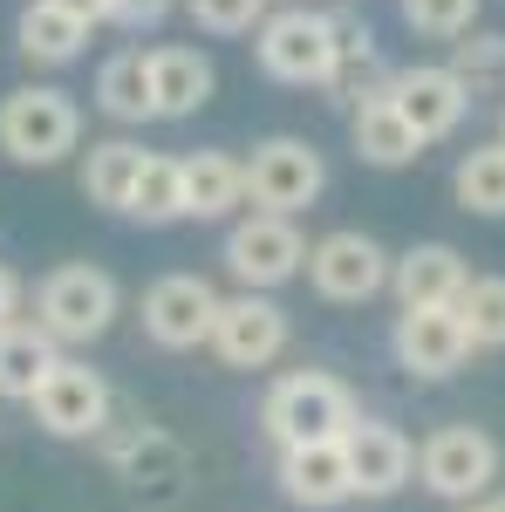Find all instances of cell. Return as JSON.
I'll return each instance as SVG.
<instances>
[{
	"instance_id": "obj_1",
	"label": "cell",
	"mask_w": 505,
	"mask_h": 512,
	"mask_svg": "<svg viewBox=\"0 0 505 512\" xmlns=\"http://www.w3.org/2000/svg\"><path fill=\"white\" fill-rule=\"evenodd\" d=\"M362 417L355 410V396L342 376H328V369H287L280 383L267 390L260 403V424L280 451H301V444H335V437H349V424Z\"/></svg>"
},
{
	"instance_id": "obj_2",
	"label": "cell",
	"mask_w": 505,
	"mask_h": 512,
	"mask_svg": "<svg viewBox=\"0 0 505 512\" xmlns=\"http://www.w3.org/2000/svg\"><path fill=\"white\" fill-rule=\"evenodd\" d=\"M0 151L14 164H62L69 151H82V110L69 89L55 82H28V89H7L0 96Z\"/></svg>"
},
{
	"instance_id": "obj_3",
	"label": "cell",
	"mask_w": 505,
	"mask_h": 512,
	"mask_svg": "<svg viewBox=\"0 0 505 512\" xmlns=\"http://www.w3.org/2000/svg\"><path fill=\"white\" fill-rule=\"evenodd\" d=\"M123 294L117 280L103 274V267H89V260H69V267H55V274L35 287V321L48 328V342L62 349V342H96V335H110V321H117Z\"/></svg>"
},
{
	"instance_id": "obj_4",
	"label": "cell",
	"mask_w": 505,
	"mask_h": 512,
	"mask_svg": "<svg viewBox=\"0 0 505 512\" xmlns=\"http://www.w3.org/2000/svg\"><path fill=\"white\" fill-rule=\"evenodd\" d=\"M253 55H260V69L273 82L321 89L328 62H335V14H321V7H273L253 28Z\"/></svg>"
},
{
	"instance_id": "obj_5",
	"label": "cell",
	"mask_w": 505,
	"mask_h": 512,
	"mask_svg": "<svg viewBox=\"0 0 505 512\" xmlns=\"http://www.w3.org/2000/svg\"><path fill=\"white\" fill-rule=\"evenodd\" d=\"M499 478V444L478 424H437L417 444V485L437 492L444 506H478Z\"/></svg>"
},
{
	"instance_id": "obj_6",
	"label": "cell",
	"mask_w": 505,
	"mask_h": 512,
	"mask_svg": "<svg viewBox=\"0 0 505 512\" xmlns=\"http://www.w3.org/2000/svg\"><path fill=\"white\" fill-rule=\"evenodd\" d=\"M321 192H328V164H321V151H314L308 137H267V144H253V158H246V198H253V212L294 219Z\"/></svg>"
},
{
	"instance_id": "obj_7",
	"label": "cell",
	"mask_w": 505,
	"mask_h": 512,
	"mask_svg": "<svg viewBox=\"0 0 505 512\" xmlns=\"http://www.w3.org/2000/svg\"><path fill=\"white\" fill-rule=\"evenodd\" d=\"M226 267L246 294H273L294 274H308V239L294 219H273V212H246L233 233H226Z\"/></svg>"
},
{
	"instance_id": "obj_8",
	"label": "cell",
	"mask_w": 505,
	"mask_h": 512,
	"mask_svg": "<svg viewBox=\"0 0 505 512\" xmlns=\"http://www.w3.org/2000/svg\"><path fill=\"white\" fill-rule=\"evenodd\" d=\"M389 267H396V253H383V239L355 233H321L308 246V280L321 301H335V308H355V301H376L389 287Z\"/></svg>"
},
{
	"instance_id": "obj_9",
	"label": "cell",
	"mask_w": 505,
	"mask_h": 512,
	"mask_svg": "<svg viewBox=\"0 0 505 512\" xmlns=\"http://www.w3.org/2000/svg\"><path fill=\"white\" fill-rule=\"evenodd\" d=\"M96 451H103V465H110L137 499H151V506H171V499L185 492V451H178V437H164L157 424L103 431Z\"/></svg>"
},
{
	"instance_id": "obj_10",
	"label": "cell",
	"mask_w": 505,
	"mask_h": 512,
	"mask_svg": "<svg viewBox=\"0 0 505 512\" xmlns=\"http://www.w3.org/2000/svg\"><path fill=\"white\" fill-rule=\"evenodd\" d=\"M287 308L273 301V294H226L219 301V321H212V342L205 349L219 355L226 369H267V362H280L287 355Z\"/></svg>"
},
{
	"instance_id": "obj_11",
	"label": "cell",
	"mask_w": 505,
	"mask_h": 512,
	"mask_svg": "<svg viewBox=\"0 0 505 512\" xmlns=\"http://www.w3.org/2000/svg\"><path fill=\"white\" fill-rule=\"evenodd\" d=\"M28 410H35V424L48 437H103L110 431V383L76 362V355H62L48 376H41V390L28 396Z\"/></svg>"
},
{
	"instance_id": "obj_12",
	"label": "cell",
	"mask_w": 505,
	"mask_h": 512,
	"mask_svg": "<svg viewBox=\"0 0 505 512\" xmlns=\"http://www.w3.org/2000/svg\"><path fill=\"white\" fill-rule=\"evenodd\" d=\"M219 287L198 274H164L144 287V335L157 349H198L212 342V321H219Z\"/></svg>"
},
{
	"instance_id": "obj_13",
	"label": "cell",
	"mask_w": 505,
	"mask_h": 512,
	"mask_svg": "<svg viewBox=\"0 0 505 512\" xmlns=\"http://www.w3.org/2000/svg\"><path fill=\"white\" fill-rule=\"evenodd\" d=\"M342 451H349L355 499H396L417 478V444L396 431V424H383V417H355Z\"/></svg>"
},
{
	"instance_id": "obj_14",
	"label": "cell",
	"mask_w": 505,
	"mask_h": 512,
	"mask_svg": "<svg viewBox=\"0 0 505 512\" xmlns=\"http://www.w3.org/2000/svg\"><path fill=\"white\" fill-rule=\"evenodd\" d=\"M389 103L403 110V123L424 137V144H437V137H451L458 123H465L471 110V89L444 62H417V69H396L389 76Z\"/></svg>"
},
{
	"instance_id": "obj_15",
	"label": "cell",
	"mask_w": 505,
	"mask_h": 512,
	"mask_svg": "<svg viewBox=\"0 0 505 512\" xmlns=\"http://www.w3.org/2000/svg\"><path fill=\"white\" fill-rule=\"evenodd\" d=\"M389 349H396V362H403L410 376L437 383V376H458L471 362V335L451 308H410V315H396Z\"/></svg>"
},
{
	"instance_id": "obj_16",
	"label": "cell",
	"mask_w": 505,
	"mask_h": 512,
	"mask_svg": "<svg viewBox=\"0 0 505 512\" xmlns=\"http://www.w3.org/2000/svg\"><path fill=\"white\" fill-rule=\"evenodd\" d=\"M465 287H471L465 253L444 246V239H424V246L396 253V267H389V294H396L403 315H410V308H458Z\"/></svg>"
},
{
	"instance_id": "obj_17",
	"label": "cell",
	"mask_w": 505,
	"mask_h": 512,
	"mask_svg": "<svg viewBox=\"0 0 505 512\" xmlns=\"http://www.w3.org/2000/svg\"><path fill=\"white\" fill-rule=\"evenodd\" d=\"M280 492L308 512H335L355 499V478H349V451L342 437L335 444H301V451H280Z\"/></svg>"
},
{
	"instance_id": "obj_18",
	"label": "cell",
	"mask_w": 505,
	"mask_h": 512,
	"mask_svg": "<svg viewBox=\"0 0 505 512\" xmlns=\"http://www.w3.org/2000/svg\"><path fill=\"white\" fill-rule=\"evenodd\" d=\"M212 89H219V76L198 48H151V110L164 123L198 117L212 103Z\"/></svg>"
},
{
	"instance_id": "obj_19",
	"label": "cell",
	"mask_w": 505,
	"mask_h": 512,
	"mask_svg": "<svg viewBox=\"0 0 505 512\" xmlns=\"http://www.w3.org/2000/svg\"><path fill=\"white\" fill-rule=\"evenodd\" d=\"M389 76L396 69H383V55H376V35L355 21V14H335V62H328V96H342V103H369V96H383Z\"/></svg>"
},
{
	"instance_id": "obj_20",
	"label": "cell",
	"mask_w": 505,
	"mask_h": 512,
	"mask_svg": "<svg viewBox=\"0 0 505 512\" xmlns=\"http://www.w3.org/2000/svg\"><path fill=\"white\" fill-rule=\"evenodd\" d=\"M349 137H355V158L376 164V171H403V164L424 158V137L403 123V110L389 103V89H383V96H369V103H355Z\"/></svg>"
},
{
	"instance_id": "obj_21",
	"label": "cell",
	"mask_w": 505,
	"mask_h": 512,
	"mask_svg": "<svg viewBox=\"0 0 505 512\" xmlns=\"http://www.w3.org/2000/svg\"><path fill=\"white\" fill-rule=\"evenodd\" d=\"M246 205V158L192 151L185 158V219H233Z\"/></svg>"
},
{
	"instance_id": "obj_22",
	"label": "cell",
	"mask_w": 505,
	"mask_h": 512,
	"mask_svg": "<svg viewBox=\"0 0 505 512\" xmlns=\"http://www.w3.org/2000/svg\"><path fill=\"white\" fill-rule=\"evenodd\" d=\"M144 158H151V151H144L137 137H103V144H89V151H82V192H89V205L123 212L130 192H137Z\"/></svg>"
},
{
	"instance_id": "obj_23",
	"label": "cell",
	"mask_w": 505,
	"mask_h": 512,
	"mask_svg": "<svg viewBox=\"0 0 505 512\" xmlns=\"http://www.w3.org/2000/svg\"><path fill=\"white\" fill-rule=\"evenodd\" d=\"M96 110L110 123H151V55L144 48H117L96 69Z\"/></svg>"
},
{
	"instance_id": "obj_24",
	"label": "cell",
	"mask_w": 505,
	"mask_h": 512,
	"mask_svg": "<svg viewBox=\"0 0 505 512\" xmlns=\"http://www.w3.org/2000/svg\"><path fill=\"white\" fill-rule=\"evenodd\" d=\"M55 362H62V355H55V342H48L41 321H14V328H0V396L28 403Z\"/></svg>"
},
{
	"instance_id": "obj_25",
	"label": "cell",
	"mask_w": 505,
	"mask_h": 512,
	"mask_svg": "<svg viewBox=\"0 0 505 512\" xmlns=\"http://www.w3.org/2000/svg\"><path fill=\"white\" fill-rule=\"evenodd\" d=\"M14 41H21V55H28V62L62 69V62H76V55H82L89 28L69 21L62 7H48V0H28V7H21V21H14Z\"/></svg>"
},
{
	"instance_id": "obj_26",
	"label": "cell",
	"mask_w": 505,
	"mask_h": 512,
	"mask_svg": "<svg viewBox=\"0 0 505 512\" xmlns=\"http://www.w3.org/2000/svg\"><path fill=\"white\" fill-rule=\"evenodd\" d=\"M451 192H458V205L478 212V219H505V144L499 137H492V144H471L465 158H458Z\"/></svg>"
},
{
	"instance_id": "obj_27",
	"label": "cell",
	"mask_w": 505,
	"mask_h": 512,
	"mask_svg": "<svg viewBox=\"0 0 505 512\" xmlns=\"http://www.w3.org/2000/svg\"><path fill=\"white\" fill-rule=\"evenodd\" d=\"M123 212L144 219V226H171V219H185V158H157V151H151Z\"/></svg>"
},
{
	"instance_id": "obj_28",
	"label": "cell",
	"mask_w": 505,
	"mask_h": 512,
	"mask_svg": "<svg viewBox=\"0 0 505 512\" xmlns=\"http://www.w3.org/2000/svg\"><path fill=\"white\" fill-rule=\"evenodd\" d=\"M451 76L465 82L471 96H505V35L492 28H471V35L451 41V62H444Z\"/></svg>"
},
{
	"instance_id": "obj_29",
	"label": "cell",
	"mask_w": 505,
	"mask_h": 512,
	"mask_svg": "<svg viewBox=\"0 0 505 512\" xmlns=\"http://www.w3.org/2000/svg\"><path fill=\"white\" fill-rule=\"evenodd\" d=\"M451 315L465 321L471 349H505V274H471Z\"/></svg>"
},
{
	"instance_id": "obj_30",
	"label": "cell",
	"mask_w": 505,
	"mask_h": 512,
	"mask_svg": "<svg viewBox=\"0 0 505 512\" xmlns=\"http://www.w3.org/2000/svg\"><path fill=\"white\" fill-rule=\"evenodd\" d=\"M478 7H485V0H403V21L430 41H458V35H471Z\"/></svg>"
},
{
	"instance_id": "obj_31",
	"label": "cell",
	"mask_w": 505,
	"mask_h": 512,
	"mask_svg": "<svg viewBox=\"0 0 505 512\" xmlns=\"http://www.w3.org/2000/svg\"><path fill=\"white\" fill-rule=\"evenodd\" d=\"M185 7H192V21L205 35H253L273 14L267 0H185Z\"/></svg>"
},
{
	"instance_id": "obj_32",
	"label": "cell",
	"mask_w": 505,
	"mask_h": 512,
	"mask_svg": "<svg viewBox=\"0 0 505 512\" xmlns=\"http://www.w3.org/2000/svg\"><path fill=\"white\" fill-rule=\"evenodd\" d=\"M171 14V0H110V21L117 28H157Z\"/></svg>"
},
{
	"instance_id": "obj_33",
	"label": "cell",
	"mask_w": 505,
	"mask_h": 512,
	"mask_svg": "<svg viewBox=\"0 0 505 512\" xmlns=\"http://www.w3.org/2000/svg\"><path fill=\"white\" fill-rule=\"evenodd\" d=\"M48 7H62V14L82 21V28H103V21H110V0H48Z\"/></svg>"
},
{
	"instance_id": "obj_34",
	"label": "cell",
	"mask_w": 505,
	"mask_h": 512,
	"mask_svg": "<svg viewBox=\"0 0 505 512\" xmlns=\"http://www.w3.org/2000/svg\"><path fill=\"white\" fill-rule=\"evenodd\" d=\"M14 321H21V274L0 267V328H14Z\"/></svg>"
},
{
	"instance_id": "obj_35",
	"label": "cell",
	"mask_w": 505,
	"mask_h": 512,
	"mask_svg": "<svg viewBox=\"0 0 505 512\" xmlns=\"http://www.w3.org/2000/svg\"><path fill=\"white\" fill-rule=\"evenodd\" d=\"M485 512H505V492H499V499H485Z\"/></svg>"
},
{
	"instance_id": "obj_36",
	"label": "cell",
	"mask_w": 505,
	"mask_h": 512,
	"mask_svg": "<svg viewBox=\"0 0 505 512\" xmlns=\"http://www.w3.org/2000/svg\"><path fill=\"white\" fill-rule=\"evenodd\" d=\"M451 512H485V506H451Z\"/></svg>"
},
{
	"instance_id": "obj_37",
	"label": "cell",
	"mask_w": 505,
	"mask_h": 512,
	"mask_svg": "<svg viewBox=\"0 0 505 512\" xmlns=\"http://www.w3.org/2000/svg\"><path fill=\"white\" fill-rule=\"evenodd\" d=\"M499 144H505V117H499Z\"/></svg>"
}]
</instances>
